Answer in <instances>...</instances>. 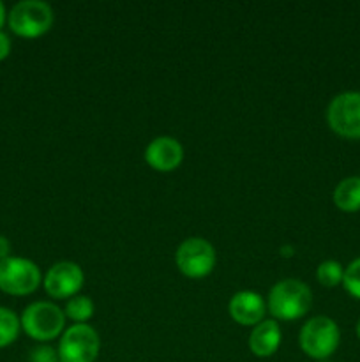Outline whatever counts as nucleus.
<instances>
[{
    "label": "nucleus",
    "mask_w": 360,
    "mask_h": 362,
    "mask_svg": "<svg viewBox=\"0 0 360 362\" xmlns=\"http://www.w3.org/2000/svg\"><path fill=\"white\" fill-rule=\"evenodd\" d=\"M313 304V292L300 279H282L272 286L267 299L268 313L279 320H299L306 317Z\"/></svg>",
    "instance_id": "f257e3e1"
},
{
    "label": "nucleus",
    "mask_w": 360,
    "mask_h": 362,
    "mask_svg": "<svg viewBox=\"0 0 360 362\" xmlns=\"http://www.w3.org/2000/svg\"><path fill=\"white\" fill-rule=\"evenodd\" d=\"M339 341H341L339 325L328 317H313L300 329V349L314 361L328 359L337 350Z\"/></svg>",
    "instance_id": "f03ea898"
},
{
    "label": "nucleus",
    "mask_w": 360,
    "mask_h": 362,
    "mask_svg": "<svg viewBox=\"0 0 360 362\" xmlns=\"http://www.w3.org/2000/svg\"><path fill=\"white\" fill-rule=\"evenodd\" d=\"M20 324L28 338L46 343L62 334L64 325H66V315L53 303L39 300V303L25 308Z\"/></svg>",
    "instance_id": "7ed1b4c3"
},
{
    "label": "nucleus",
    "mask_w": 360,
    "mask_h": 362,
    "mask_svg": "<svg viewBox=\"0 0 360 362\" xmlns=\"http://www.w3.org/2000/svg\"><path fill=\"white\" fill-rule=\"evenodd\" d=\"M7 23L20 37H39L52 28L53 9L42 0H21L7 14Z\"/></svg>",
    "instance_id": "20e7f679"
},
{
    "label": "nucleus",
    "mask_w": 360,
    "mask_h": 362,
    "mask_svg": "<svg viewBox=\"0 0 360 362\" xmlns=\"http://www.w3.org/2000/svg\"><path fill=\"white\" fill-rule=\"evenodd\" d=\"M101 339L87 324H74L62 332L59 341L60 362H94L99 356Z\"/></svg>",
    "instance_id": "39448f33"
},
{
    "label": "nucleus",
    "mask_w": 360,
    "mask_h": 362,
    "mask_svg": "<svg viewBox=\"0 0 360 362\" xmlns=\"http://www.w3.org/2000/svg\"><path fill=\"white\" fill-rule=\"evenodd\" d=\"M175 264L187 278H205L215 267L214 246L203 237H189L176 247Z\"/></svg>",
    "instance_id": "423d86ee"
},
{
    "label": "nucleus",
    "mask_w": 360,
    "mask_h": 362,
    "mask_svg": "<svg viewBox=\"0 0 360 362\" xmlns=\"http://www.w3.org/2000/svg\"><path fill=\"white\" fill-rule=\"evenodd\" d=\"M41 285V271L32 260L9 257L0 262V290L9 296H28Z\"/></svg>",
    "instance_id": "0eeeda50"
},
{
    "label": "nucleus",
    "mask_w": 360,
    "mask_h": 362,
    "mask_svg": "<svg viewBox=\"0 0 360 362\" xmlns=\"http://www.w3.org/2000/svg\"><path fill=\"white\" fill-rule=\"evenodd\" d=\"M327 122L339 136L360 138V92L348 90L337 94L327 108Z\"/></svg>",
    "instance_id": "6e6552de"
},
{
    "label": "nucleus",
    "mask_w": 360,
    "mask_h": 362,
    "mask_svg": "<svg viewBox=\"0 0 360 362\" xmlns=\"http://www.w3.org/2000/svg\"><path fill=\"white\" fill-rule=\"evenodd\" d=\"M85 281L81 267L74 262H59L52 265L44 276V290L53 299H67L78 296Z\"/></svg>",
    "instance_id": "1a4fd4ad"
},
{
    "label": "nucleus",
    "mask_w": 360,
    "mask_h": 362,
    "mask_svg": "<svg viewBox=\"0 0 360 362\" xmlns=\"http://www.w3.org/2000/svg\"><path fill=\"white\" fill-rule=\"evenodd\" d=\"M184 159V147L176 138L157 136L145 148V161L157 172H173Z\"/></svg>",
    "instance_id": "9d476101"
},
{
    "label": "nucleus",
    "mask_w": 360,
    "mask_h": 362,
    "mask_svg": "<svg viewBox=\"0 0 360 362\" xmlns=\"http://www.w3.org/2000/svg\"><path fill=\"white\" fill-rule=\"evenodd\" d=\"M228 311L232 315L233 320L240 325H258L260 322L265 320V311H267V304H265L263 297L251 290H242L236 292L235 296L229 299Z\"/></svg>",
    "instance_id": "9b49d317"
},
{
    "label": "nucleus",
    "mask_w": 360,
    "mask_h": 362,
    "mask_svg": "<svg viewBox=\"0 0 360 362\" xmlns=\"http://www.w3.org/2000/svg\"><path fill=\"white\" fill-rule=\"evenodd\" d=\"M281 327L275 320H263L254 325L249 336V349L256 357H270L281 346Z\"/></svg>",
    "instance_id": "f8f14e48"
},
{
    "label": "nucleus",
    "mask_w": 360,
    "mask_h": 362,
    "mask_svg": "<svg viewBox=\"0 0 360 362\" xmlns=\"http://www.w3.org/2000/svg\"><path fill=\"white\" fill-rule=\"evenodd\" d=\"M334 204L342 212L360 211V177H346L335 186Z\"/></svg>",
    "instance_id": "ddd939ff"
},
{
    "label": "nucleus",
    "mask_w": 360,
    "mask_h": 362,
    "mask_svg": "<svg viewBox=\"0 0 360 362\" xmlns=\"http://www.w3.org/2000/svg\"><path fill=\"white\" fill-rule=\"evenodd\" d=\"M64 315H66L67 318H71L74 324H85V322L90 320L92 315H94V303H92L90 297L80 296V293H78V296L67 299Z\"/></svg>",
    "instance_id": "4468645a"
},
{
    "label": "nucleus",
    "mask_w": 360,
    "mask_h": 362,
    "mask_svg": "<svg viewBox=\"0 0 360 362\" xmlns=\"http://www.w3.org/2000/svg\"><path fill=\"white\" fill-rule=\"evenodd\" d=\"M20 318L16 317L14 311L9 308L0 306V349L9 346L11 343L16 341L18 334H20Z\"/></svg>",
    "instance_id": "2eb2a0df"
},
{
    "label": "nucleus",
    "mask_w": 360,
    "mask_h": 362,
    "mask_svg": "<svg viewBox=\"0 0 360 362\" xmlns=\"http://www.w3.org/2000/svg\"><path fill=\"white\" fill-rule=\"evenodd\" d=\"M342 278H344V267L339 262L325 260L318 265L316 279L327 288H334V286L341 285Z\"/></svg>",
    "instance_id": "dca6fc26"
},
{
    "label": "nucleus",
    "mask_w": 360,
    "mask_h": 362,
    "mask_svg": "<svg viewBox=\"0 0 360 362\" xmlns=\"http://www.w3.org/2000/svg\"><path fill=\"white\" fill-rule=\"evenodd\" d=\"M342 286L352 297L360 300V257L355 258L348 267L344 269Z\"/></svg>",
    "instance_id": "f3484780"
},
{
    "label": "nucleus",
    "mask_w": 360,
    "mask_h": 362,
    "mask_svg": "<svg viewBox=\"0 0 360 362\" xmlns=\"http://www.w3.org/2000/svg\"><path fill=\"white\" fill-rule=\"evenodd\" d=\"M28 361L30 362H60L59 352L48 345H41V346H37V349L32 350Z\"/></svg>",
    "instance_id": "a211bd4d"
},
{
    "label": "nucleus",
    "mask_w": 360,
    "mask_h": 362,
    "mask_svg": "<svg viewBox=\"0 0 360 362\" xmlns=\"http://www.w3.org/2000/svg\"><path fill=\"white\" fill-rule=\"evenodd\" d=\"M11 53V39L6 32L0 30V62L6 60Z\"/></svg>",
    "instance_id": "6ab92c4d"
},
{
    "label": "nucleus",
    "mask_w": 360,
    "mask_h": 362,
    "mask_svg": "<svg viewBox=\"0 0 360 362\" xmlns=\"http://www.w3.org/2000/svg\"><path fill=\"white\" fill-rule=\"evenodd\" d=\"M11 257V244L9 239L4 235H0V262L6 260V258Z\"/></svg>",
    "instance_id": "aec40b11"
},
{
    "label": "nucleus",
    "mask_w": 360,
    "mask_h": 362,
    "mask_svg": "<svg viewBox=\"0 0 360 362\" xmlns=\"http://www.w3.org/2000/svg\"><path fill=\"white\" fill-rule=\"evenodd\" d=\"M7 20V13H6V6H4L2 2H0V28L4 27V23H6Z\"/></svg>",
    "instance_id": "412c9836"
},
{
    "label": "nucleus",
    "mask_w": 360,
    "mask_h": 362,
    "mask_svg": "<svg viewBox=\"0 0 360 362\" xmlns=\"http://www.w3.org/2000/svg\"><path fill=\"white\" fill-rule=\"evenodd\" d=\"M356 336H359V339H360V318H359V322H356Z\"/></svg>",
    "instance_id": "4be33fe9"
}]
</instances>
